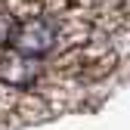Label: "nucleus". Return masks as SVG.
I'll return each instance as SVG.
<instances>
[{
    "mask_svg": "<svg viewBox=\"0 0 130 130\" xmlns=\"http://www.w3.org/2000/svg\"><path fill=\"white\" fill-rule=\"evenodd\" d=\"M62 43V25L56 19H50V15H43V12H25L19 25H15L12 31V37H9V50L15 53H25L31 59H43V56H50L56 46Z\"/></svg>",
    "mask_w": 130,
    "mask_h": 130,
    "instance_id": "obj_1",
    "label": "nucleus"
},
{
    "mask_svg": "<svg viewBox=\"0 0 130 130\" xmlns=\"http://www.w3.org/2000/svg\"><path fill=\"white\" fill-rule=\"evenodd\" d=\"M40 77V62L31 59L25 53H15L9 46L0 50V84L3 87H19V90H28L34 87Z\"/></svg>",
    "mask_w": 130,
    "mask_h": 130,
    "instance_id": "obj_2",
    "label": "nucleus"
}]
</instances>
